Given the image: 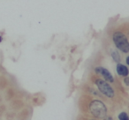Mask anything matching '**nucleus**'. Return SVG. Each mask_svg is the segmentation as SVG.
Listing matches in <instances>:
<instances>
[{"label":"nucleus","mask_w":129,"mask_h":120,"mask_svg":"<svg viewBox=\"0 0 129 120\" xmlns=\"http://www.w3.org/2000/svg\"><path fill=\"white\" fill-rule=\"evenodd\" d=\"M95 72H96L97 74L101 75L103 78H104V81H108L109 83H112L114 81V79H113L112 74L111 73L109 70H107L106 68L103 66H97L95 68Z\"/></svg>","instance_id":"nucleus-4"},{"label":"nucleus","mask_w":129,"mask_h":120,"mask_svg":"<svg viewBox=\"0 0 129 120\" xmlns=\"http://www.w3.org/2000/svg\"><path fill=\"white\" fill-rule=\"evenodd\" d=\"M125 62H126V65H129V56L126 57V59H125Z\"/></svg>","instance_id":"nucleus-10"},{"label":"nucleus","mask_w":129,"mask_h":120,"mask_svg":"<svg viewBox=\"0 0 129 120\" xmlns=\"http://www.w3.org/2000/svg\"><path fill=\"white\" fill-rule=\"evenodd\" d=\"M89 110L91 114L95 117L97 118H103L104 119L107 115V108L104 105V102L99 100H94L90 102Z\"/></svg>","instance_id":"nucleus-2"},{"label":"nucleus","mask_w":129,"mask_h":120,"mask_svg":"<svg viewBox=\"0 0 129 120\" xmlns=\"http://www.w3.org/2000/svg\"><path fill=\"white\" fill-rule=\"evenodd\" d=\"M95 84L96 85L97 88L98 90L103 94L106 97L108 98H112L114 97V90H113L112 87L110 85V83L108 81H104V79H96L95 81Z\"/></svg>","instance_id":"nucleus-3"},{"label":"nucleus","mask_w":129,"mask_h":120,"mask_svg":"<svg viewBox=\"0 0 129 120\" xmlns=\"http://www.w3.org/2000/svg\"><path fill=\"white\" fill-rule=\"evenodd\" d=\"M116 70H117V73L119 76H121V77L125 78V77H126V76H128V74H129L128 68H127L125 65H123V64L118 63V65H117Z\"/></svg>","instance_id":"nucleus-5"},{"label":"nucleus","mask_w":129,"mask_h":120,"mask_svg":"<svg viewBox=\"0 0 129 120\" xmlns=\"http://www.w3.org/2000/svg\"><path fill=\"white\" fill-rule=\"evenodd\" d=\"M104 120H113V118L111 117V116H105V117L104 118Z\"/></svg>","instance_id":"nucleus-9"},{"label":"nucleus","mask_w":129,"mask_h":120,"mask_svg":"<svg viewBox=\"0 0 129 120\" xmlns=\"http://www.w3.org/2000/svg\"><path fill=\"white\" fill-rule=\"evenodd\" d=\"M111 57H112V59L114 60L116 63H119L120 62V55H119V53H118L117 50H113L112 52H111Z\"/></svg>","instance_id":"nucleus-6"},{"label":"nucleus","mask_w":129,"mask_h":120,"mask_svg":"<svg viewBox=\"0 0 129 120\" xmlns=\"http://www.w3.org/2000/svg\"><path fill=\"white\" fill-rule=\"evenodd\" d=\"M124 83H125L126 86L129 87V77L128 76H126V77L124 78Z\"/></svg>","instance_id":"nucleus-8"},{"label":"nucleus","mask_w":129,"mask_h":120,"mask_svg":"<svg viewBox=\"0 0 129 120\" xmlns=\"http://www.w3.org/2000/svg\"><path fill=\"white\" fill-rule=\"evenodd\" d=\"M118 119L119 120H129V116L125 112H121L119 115H118Z\"/></svg>","instance_id":"nucleus-7"},{"label":"nucleus","mask_w":129,"mask_h":120,"mask_svg":"<svg viewBox=\"0 0 129 120\" xmlns=\"http://www.w3.org/2000/svg\"><path fill=\"white\" fill-rule=\"evenodd\" d=\"M112 41L116 48L120 51H122L123 53L129 52V42L125 34H123L120 31H117L113 34Z\"/></svg>","instance_id":"nucleus-1"}]
</instances>
